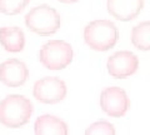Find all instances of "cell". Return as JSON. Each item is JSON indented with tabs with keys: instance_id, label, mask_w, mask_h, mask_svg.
<instances>
[{
	"instance_id": "6da1fadb",
	"label": "cell",
	"mask_w": 150,
	"mask_h": 135,
	"mask_svg": "<svg viewBox=\"0 0 150 135\" xmlns=\"http://www.w3.org/2000/svg\"><path fill=\"white\" fill-rule=\"evenodd\" d=\"M33 111V103L24 95H8L0 101V124L9 129L21 128L30 120Z\"/></svg>"
},
{
	"instance_id": "7a4b0ae2",
	"label": "cell",
	"mask_w": 150,
	"mask_h": 135,
	"mask_svg": "<svg viewBox=\"0 0 150 135\" xmlns=\"http://www.w3.org/2000/svg\"><path fill=\"white\" fill-rule=\"evenodd\" d=\"M119 40V30L110 20H93L84 29V41L91 50L108 52Z\"/></svg>"
},
{
	"instance_id": "3957f363",
	"label": "cell",
	"mask_w": 150,
	"mask_h": 135,
	"mask_svg": "<svg viewBox=\"0 0 150 135\" xmlns=\"http://www.w3.org/2000/svg\"><path fill=\"white\" fill-rule=\"evenodd\" d=\"M25 25L30 31L40 36H50L60 29L62 18L58 10L50 5L41 4L25 15Z\"/></svg>"
},
{
	"instance_id": "277c9868",
	"label": "cell",
	"mask_w": 150,
	"mask_h": 135,
	"mask_svg": "<svg viewBox=\"0 0 150 135\" xmlns=\"http://www.w3.org/2000/svg\"><path fill=\"white\" fill-rule=\"evenodd\" d=\"M74 52L68 41L50 40L39 50V60L49 70H63L73 61Z\"/></svg>"
},
{
	"instance_id": "5b68a950",
	"label": "cell",
	"mask_w": 150,
	"mask_h": 135,
	"mask_svg": "<svg viewBox=\"0 0 150 135\" xmlns=\"http://www.w3.org/2000/svg\"><path fill=\"white\" fill-rule=\"evenodd\" d=\"M67 84L56 76L41 78L36 80L33 88V95L43 104H58L67 98Z\"/></svg>"
},
{
	"instance_id": "8992f818",
	"label": "cell",
	"mask_w": 150,
	"mask_h": 135,
	"mask_svg": "<svg viewBox=\"0 0 150 135\" xmlns=\"http://www.w3.org/2000/svg\"><path fill=\"white\" fill-rule=\"evenodd\" d=\"M100 108L111 118H121L130 108V99L124 89L119 86L105 88L100 94Z\"/></svg>"
},
{
	"instance_id": "52a82bcc",
	"label": "cell",
	"mask_w": 150,
	"mask_h": 135,
	"mask_svg": "<svg viewBox=\"0 0 150 135\" xmlns=\"http://www.w3.org/2000/svg\"><path fill=\"white\" fill-rule=\"evenodd\" d=\"M106 69L110 76L115 79H126L138 71L139 59L129 50L116 52L108 59Z\"/></svg>"
},
{
	"instance_id": "ba28073f",
	"label": "cell",
	"mask_w": 150,
	"mask_h": 135,
	"mask_svg": "<svg viewBox=\"0 0 150 135\" xmlns=\"http://www.w3.org/2000/svg\"><path fill=\"white\" fill-rule=\"evenodd\" d=\"M29 78L26 64L19 59H9L0 64V81L8 88H19L24 85Z\"/></svg>"
},
{
	"instance_id": "9c48e42d",
	"label": "cell",
	"mask_w": 150,
	"mask_h": 135,
	"mask_svg": "<svg viewBox=\"0 0 150 135\" xmlns=\"http://www.w3.org/2000/svg\"><path fill=\"white\" fill-rule=\"evenodd\" d=\"M144 0H106V10L120 21H131L143 11Z\"/></svg>"
},
{
	"instance_id": "30bf717a",
	"label": "cell",
	"mask_w": 150,
	"mask_h": 135,
	"mask_svg": "<svg viewBox=\"0 0 150 135\" xmlns=\"http://www.w3.org/2000/svg\"><path fill=\"white\" fill-rule=\"evenodd\" d=\"M36 135H67L69 133L67 123L55 115L45 114L36 118L34 123Z\"/></svg>"
},
{
	"instance_id": "8fae6325",
	"label": "cell",
	"mask_w": 150,
	"mask_h": 135,
	"mask_svg": "<svg viewBox=\"0 0 150 135\" xmlns=\"http://www.w3.org/2000/svg\"><path fill=\"white\" fill-rule=\"evenodd\" d=\"M0 45L8 53H20L25 48V35L18 26L0 28Z\"/></svg>"
},
{
	"instance_id": "7c38bea8",
	"label": "cell",
	"mask_w": 150,
	"mask_h": 135,
	"mask_svg": "<svg viewBox=\"0 0 150 135\" xmlns=\"http://www.w3.org/2000/svg\"><path fill=\"white\" fill-rule=\"evenodd\" d=\"M131 43L139 50H150V21H143L131 30Z\"/></svg>"
},
{
	"instance_id": "4fadbf2b",
	"label": "cell",
	"mask_w": 150,
	"mask_h": 135,
	"mask_svg": "<svg viewBox=\"0 0 150 135\" xmlns=\"http://www.w3.org/2000/svg\"><path fill=\"white\" fill-rule=\"evenodd\" d=\"M30 0H0V13L5 15L20 14L28 6Z\"/></svg>"
},
{
	"instance_id": "5bb4252c",
	"label": "cell",
	"mask_w": 150,
	"mask_h": 135,
	"mask_svg": "<svg viewBox=\"0 0 150 135\" xmlns=\"http://www.w3.org/2000/svg\"><path fill=\"white\" fill-rule=\"evenodd\" d=\"M85 135H115L116 130L114 125L106 120H99L90 124L84 131Z\"/></svg>"
},
{
	"instance_id": "9a60e30c",
	"label": "cell",
	"mask_w": 150,
	"mask_h": 135,
	"mask_svg": "<svg viewBox=\"0 0 150 135\" xmlns=\"http://www.w3.org/2000/svg\"><path fill=\"white\" fill-rule=\"evenodd\" d=\"M60 3H64V4H73V3H76L79 0H58Z\"/></svg>"
}]
</instances>
